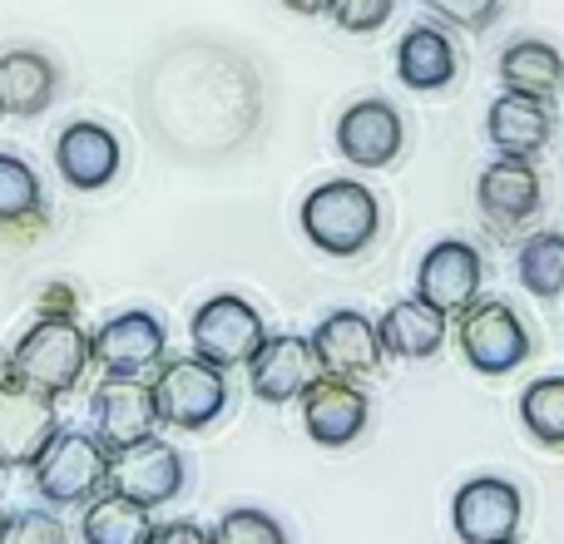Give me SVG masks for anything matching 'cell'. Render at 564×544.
Wrapping results in <instances>:
<instances>
[{"label": "cell", "mask_w": 564, "mask_h": 544, "mask_svg": "<svg viewBox=\"0 0 564 544\" xmlns=\"http://www.w3.org/2000/svg\"><path fill=\"white\" fill-rule=\"evenodd\" d=\"M520 282L535 297H564V233H535L520 243Z\"/></svg>", "instance_id": "obj_25"}, {"label": "cell", "mask_w": 564, "mask_h": 544, "mask_svg": "<svg viewBox=\"0 0 564 544\" xmlns=\"http://www.w3.org/2000/svg\"><path fill=\"white\" fill-rule=\"evenodd\" d=\"M397 75L406 89H446L456 79V45H451L446 30L436 25H411L397 45Z\"/></svg>", "instance_id": "obj_20"}, {"label": "cell", "mask_w": 564, "mask_h": 544, "mask_svg": "<svg viewBox=\"0 0 564 544\" xmlns=\"http://www.w3.org/2000/svg\"><path fill=\"white\" fill-rule=\"evenodd\" d=\"M381 351L401 361H426L446 347V312L431 307L426 297H401L387 317L377 322Z\"/></svg>", "instance_id": "obj_18"}, {"label": "cell", "mask_w": 564, "mask_h": 544, "mask_svg": "<svg viewBox=\"0 0 564 544\" xmlns=\"http://www.w3.org/2000/svg\"><path fill=\"white\" fill-rule=\"evenodd\" d=\"M89 361H95V337L75 317H40L10 351V377L45 396H65L79 387Z\"/></svg>", "instance_id": "obj_1"}, {"label": "cell", "mask_w": 564, "mask_h": 544, "mask_svg": "<svg viewBox=\"0 0 564 544\" xmlns=\"http://www.w3.org/2000/svg\"><path fill=\"white\" fill-rule=\"evenodd\" d=\"M500 85L510 89V95H525V99H555L564 89V59L555 45H545V40H516V45H506V55H500Z\"/></svg>", "instance_id": "obj_23"}, {"label": "cell", "mask_w": 564, "mask_h": 544, "mask_svg": "<svg viewBox=\"0 0 564 544\" xmlns=\"http://www.w3.org/2000/svg\"><path fill=\"white\" fill-rule=\"evenodd\" d=\"M169 331L154 312H119L95 331V361L109 377H144L164 361Z\"/></svg>", "instance_id": "obj_14"}, {"label": "cell", "mask_w": 564, "mask_h": 544, "mask_svg": "<svg viewBox=\"0 0 564 544\" xmlns=\"http://www.w3.org/2000/svg\"><path fill=\"white\" fill-rule=\"evenodd\" d=\"M0 544H69V535L50 510H20V515H10Z\"/></svg>", "instance_id": "obj_29"}, {"label": "cell", "mask_w": 564, "mask_h": 544, "mask_svg": "<svg viewBox=\"0 0 564 544\" xmlns=\"http://www.w3.org/2000/svg\"><path fill=\"white\" fill-rule=\"evenodd\" d=\"M426 6L460 30H490L500 15V0H426Z\"/></svg>", "instance_id": "obj_31"}, {"label": "cell", "mask_w": 564, "mask_h": 544, "mask_svg": "<svg viewBox=\"0 0 564 544\" xmlns=\"http://www.w3.org/2000/svg\"><path fill=\"white\" fill-rule=\"evenodd\" d=\"M55 436H59L55 396L25 387V381L10 377V367H0V466L6 470L35 466Z\"/></svg>", "instance_id": "obj_5"}, {"label": "cell", "mask_w": 564, "mask_h": 544, "mask_svg": "<svg viewBox=\"0 0 564 544\" xmlns=\"http://www.w3.org/2000/svg\"><path fill=\"white\" fill-rule=\"evenodd\" d=\"M391 10H397V0H332V20L341 30H351V35L381 30L391 20Z\"/></svg>", "instance_id": "obj_30"}, {"label": "cell", "mask_w": 564, "mask_h": 544, "mask_svg": "<svg viewBox=\"0 0 564 544\" xmlns=\"http://www.w3.org/2000/svg\"><path fill=\"white\" fill-rule=\"evenodd\" d=\"M486 134L500 154H516V159H530L550 144V109L540 99H525V95H500L486 115Z\"/></svg>", "instance_id": "obj_21"}, {"label": "cell", "mask_w": 564, "mask_h": 544, "mask_svg": "<svg viewBox=\"0 0 564 544\" xmlns=\"http://www.w3.org/2000/svg\"><path fill=\"white\" fill-rule=\"evenodd\" d=\"M214 544H288V535H282V525L268 510L238 505L214 525Z\"/></svg>", "instance_id": "obj_28"}, {"label": "cell", "mask_w": 564, "mask_h": 544, "mask_svg": "<svg viewBox=\"0 0 564 544\" xmlns=\"http://www.w3.org/2000/svg\"><path fill=\"white\" fill-rule=\"evenodd\" d=\"M381 208L377 194L361 188L357 178H327L322 188H312L302 204V233L332 258H351L377 238Z\"/></svg>", "instance_id": "obj_2"}, {"label": "cell", "mask_w": 564, "mask_h": 544, "mask_svg": "<svg viewBox=\"0 0 564 544\" xmlns=\"http://www.w3.org/2000/svg\"><path fill=\"white\" fill-rule=\"evenodd\" d=\"M154 401H159V421H164V426H178V431L214 426L228 406L224 367H214V361H204V357L159 361Z\"/></svg>", "instance_id": "obj_4"}, {"label": "cell", "mask_w": 564, "mask_h": 544, "mask_svg": "<svg viewBox=\"0 0 564 544\" xmlns=\"http://www.w3.org/2000/svg\"><path fill=\"white\" fill-rule=\"evenodd\" d=\"M268 341L263 312L253 302L234 297V292H218L204 307L194 312V357L214 361V367H248L258 357V347Z\"/></svg>", "instance_id": "obj_6"}, {"label": "cell", "mask_w": 564, "mask_h": 544, "mask_svg": "<svg viewBox=\"0 0 564 544\" xmlns=\"http://www.w3.org/2000/svg\"><path fill=\"white\" fill-rule=\"evenodd\" d=\"M159 401L154 387H144L139 377H109L95 391V436L105 440V450H124L139 440L159 436Z\"/></svg>", "instance_id": "obj_11"}, {"label": "cell", "mask_w": 564, "mask_h": 544, "mask_svg": "<svg viewBox=\"0 0 564 544\" xmlns=\"http://www.w3.org/2000/svg\"><path fill=\"white\" fill-rule=\"evenodd\" d=\"M55 99V65L35 50H6L0 55V109L20 119H35Z\"/></svg>", "instance_id": "obj_22"}, {"label": "cell", "mask_w": 564, "mask_h": 544, "mask_svg": "<svg viewBox=\"0 0 564 544\" xmlns=\"http://www.w3.org/2000/svg\"><path fill=\"white\" fill-rule=\"evenodd\" d=\"M480 253L470 243H460V238H446V243L426 248V258H421L416 268V297H426L431 307H441L451 317V312H466L470 302H476L480 292Z\"/></svg>", "instance_id": "obj_15"}, {"label": "cell", "mask_w": 564, "mask_h": 544, "mask_svg": "<svg viewBox=\"0 0 564 544\" xmlns=\"http://www.w3.org/2000/svg\"><path fill=\"white\" fill-rule=\"evenodd\" d=\"M322 377V361L312 351V337H297V331H282V337H268L258 347V357L248 361V387H253L258 401L268 406H282V401H302V391Z\"/></svg>", "instance_id": "obj_10"}, {"label": "cell", "mask_w": 564, "mask_h": 544, "mask_svg": "<svg viewBox=\"0 0 564 544\" xmlns=\"http://www.w3.org/2000/svg\"><path fill=\"white\" fill-rule=\"evenodd\" d=\"M149 544H214V530L194 525V520H164V525H154Z\"/></svg>", "instance_id": "obj_32"}, {"label": "cell", "mask_w": 564, "mask_h": 544, "mask_svg": "<svg viewBox=\"0 0 564 544\" xmlns=\"http://www.w3.org/2000/svg\"><path fill=\"white\" fill-rule=\"evenodd\" d=\"M282 6L297 15H332V0H282Z\"/></svg>", "instance_id": "obj_34"}, {"label": "cell", "mask_w": 564, "mask_h": 544, "mask_svg": "<svg viewBox=\"0 0 564 544\" xmlns=\"http://www.w3.org/2000/svg\"><path fill=\"white\" fill-rule=\"evenodd\" d=\"M401 144H406V129H401V115L387 99H361L337 119V149L347 164L387 168L401 154Z\"/></svg>", "instance_id": "obj_16"}, {"label": "cell", "mask_w": 564, "mask_h": 544, "mask_svg": "<svg viewBox=\"0 0 564 544\" xmlns=\"http://www.w3.org/2000/svg\"><path fill=\"white\" fill-rule=\"evenodd\" d=\"M312 351H317L322 371L327 377H371L381 367V331L377 322H367L361 312L341 307V312H327L312 331Z\"/></svg>", "instance_id": "obj_12"}, {"label": "cell", "mask_w": 564, "mask_h": 544, "mask_svg": "<svg viewBox=\"0 0 564 544\" xmlns=\"http://www.w3.org/2000/svg\"><path fill=\"white\" fill-rule=\"evenodd\" d=\"M506 544H516V540H506Z\"/></svg>", "instance_id": "obj_36"}, {"label": "cell", "mask_w": 564, "mask_h": 544, "mask_svg": "<svg viewBox=\"0 0 564 544\" xmlns=\"http://www.w3.org/2000/svg\"><path fill=\"white\" fill-rule=\"evenodd\" d=\"M40 307H45V317H69V312H75V292H69V287H50Z\"/></svg>", "instance_id": "obj_33"}, {"label": "cell", "mask_w": 564, "mask_h": 544, "mask_svg": "<svg viewBox=\"0 0 564 544\" xmlns=\"http://www.w3.org/2000/svg\"><path fill=\"white\" fill-rule=\"evenodd\" d=\"M480 208H486L496 224H525L540 208V174L530 159L500 154L496 164H486L480 174Z\"/></svg>", "instance_id": "obj_19"}, {"label": "cell", "mask_w": 564, "mask_h": 544, "mask_svg": "<svg viewBox=\"0 0 564 544\" xmlns=\"http://www.w3.org/2000/svg\"><path fill=\"white\" fill-rule=\"evenodd\" d=\"M30 470L50 505H89L99 490H109V450L95 431H59Z\"/></svg>", "instance_id": "obj_3"}, {"label": "cell", "mask_w": 564, "mask_h": 544, "mask_svg": "<svg viewBox=\"0 0 564 544\" xmlns=\"http://www.w3.org/2000/svg\"><path fill=\"white\" fill-rule=\"evenodd\" d=\"M6 525H10V515H6V510H0V540H6Z\"/></svg>", "instance_id": "obj_35"}, {"label": "cell", "mask_w": 564, "mask_h": 544, "mask_svg": "<svg viewBox=\"0 0 564 544\" xmlns=\"http://www.w3.org/2000/svg\"><path fill=\"white\" fill-rule=\"evenodd\" d=\"M367 416H371L367 396H361L347 377H327V371H322V377L302 391V421H307V436L327 450L351 446V440L367 431Z\"/></svg>", "instance_id": "obj_13"}, {"label": "cell", "mask_w": 564, "mask_h": 544, "mask_svg": "<svg viewBox=\"0 0 564 544\" xmlns=\"http://www.w3.org/2000/svg\"><path fill=\"white\" fill-rule=\"evenodd\" d=\"M460 351L480 377H506L530 357V331L506 302H470L460 312Z\"/></svg>", "instance_id": "obj_7"}, {"label": "cell", "mask_w": 564, "mask_h": 544, "mask_svg": "<svg viewBox=\"0 0 564 544\" xmlns=\"http://www.w3.org/2000/svg\"><path fill=\"white\" fill-rule=\"evenodd\" d=\"M520 515H525V500H520V486L500 476H480L466 480L451 500V520H456V535L466 544H506L516 540Z\"/></svg>", "instance_id": "obj_9"}, {"label": "cell", "mask_w": 564, "mask_h": 544, "mask_svg": "<svg viewBox=\"0 0 564 544\" xmlns=\"http://www.w3.org/2000/svg\"><path fill=\"white\" fill-rule=\"evenodd\" d=\"M55 164H59V174H65V184L85 188V194L89 188H105V184H115V174H119V139L109 134L105 124L79 119V124H69L65 134H59Z\"/></svg>", "instance_id": "obj_17"}, {"label": "cell", "mask_w": 564, "mask_h": 544, "mask_svg": "<svg viewBox=\"0 0 564 544\" xmlns=\"http://www.w3.org/2000/svg\"><path fill=\"white\" fill-rule=\"evenodd\" d=\"M109 490L139 500L149 510L164 505V500H174L184 490V456L159 436L124 446V450H109Z\"/></svg>", "instance_id": "obj_8"}, {"label": "cell", "mask_w": 564, "mask_h": 544, "mask_svg": "<svg viewBox=\"0 0 564 544\" xmlns=\"http://www.w3.org/2000/svg\"><path fill=\"white\" fill-rule=\"evenodd\" d=\"M40 214V178L25 159L0 154V224H25Z\"/></svg>", "instance_id": "obj_27"}, {"label": "cell", "mask_w": 564, "mask_h": 544, "mask_svg": "<svg viewBox=\"0 0 564 544\" xmlns=\"http://www.w3.org/2000/svg\"><path fill=\"white\" fill-rule=\"evenodd\" d=\"M79 535H85V544H149L154 520H149V505H139V500L115 496V490H99V496L85 505Z\"/></svg>", "instance_id": "obj_24"}, {"label": "cell", "mask_w": 564, "mask_h": 544, "mask_svg": "<svg viewBox=\"0 0 564 544\" xmlns=\"http://www.w3.org/2000/svg\"><path fill=\"white\" fill-rule=\"evenodd\" d=\"M520 421L535 440L564 446V377H540L520 396Z\"/></svg>", "instance_id": "obj_26"}]
</instances>
